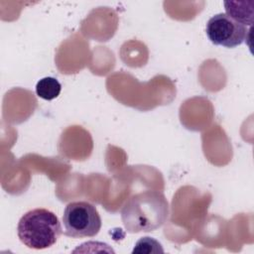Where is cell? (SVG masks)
Returning a JSON list of instances; mask_svg holds the SVG:
<instances>
[{"instance_id": "1", "label": "cell", "mask_w": 254, "mask_h": 254, "mask_svg": "<svg viewBox=\"0 0 254 254\" xmlns=\"http://www.w3.org/2000/svg\"><path fill=\"white\" fill-rule=\"evenodd\" d=\"M169 217V202L157 190L132 195L123 205L121 219L129 233L149 232L160 228Z\"/></svg>"}, {"instance_id": "2", "label": "cell", "mask_w": 254, "mask_h": 254, "mask_svg": "<svg viewBox=\"0 0 254 254\" xmlns=\"http://www.w3.org/2000/svg\"><path fill=\"white\" fill-rule=\"evenodd\" d=\"M17 234L24 245L41 250L56 244L62 234V226L54 212L46 208H35L20 218Z\"/></svg>"}, {"instance_id": "3", "label": "cell", "mask_w": 254, "mask_h": 254, "mask_svg": "<svg viewBox=\"0 0 254 254\" xmlns=\"http://www.w3.org/2000/svg\"><path fill=\"white\" fill-rule=\"evenodd\" d=\"M64 234L71 238L95 236L101 228V218L96 207L87 201L69 202L63 214Z\"/></svg>"}, {"instance_id": "4", "label": "cell", "mask_w": 254, "mask_h": 254, "mask_svg": "<svg viewBox=\"0 0 254 254\" xmlns=\"http://www.w3.org/2000/svg\"><path fill=\"white\" fill-rule=\"evenodd\" d=\"M249 30L244 25L236 22L225 13L212 16L206 24L205 33L209 41L225 48L240 46L247 37Z\"/></svg>"}, {"instance_id": "5", "label": "cell", "mask_w": 254, "mask_h": 254, "mask_svg": "<svg viewBox=\"0 0 254 254\" xmlns=\"http://www.w3.org/2000/svg\"><path fill=\"white\" fill-rule=\"evenodd\" d=\"M250 2L251 1H226L224 2L225 14L245 27H251L253 23V8L252 6L246 8Z\"/></svg>"}, {"instance_id": "6", "label": "cell", "mask_w": 254, "mask_h": 254, "mask_svg": "<svg viewBox=\"0 0 254 254\" xmlns=\"http://www.w3.org/2000/svg\"><path fill=\"white\" fill-rule=\"evenodd\" d=\"M62 90L60 81L52 76H46L40 79L36 85V93L45 100H53L57 98Z\"/></svg>"}, {"instance_id": "7", "label": "cell", "mask_w": 254, "mask_h": 254, "mask_svg": "<svg viewBox=\"0 0 254 254\" xmlns=\"http://www.w3.org/2000/svg\"><path fill=\"white\" fill-rule=\"evenodd\" d=\"M132 253H146V254H152V253H164V249L161 245V243L159 241H157L156 239L152 238V237H142L140 238L133 250Z\"/></svg>"}]
</instances>
